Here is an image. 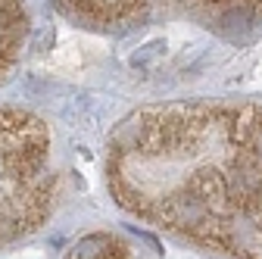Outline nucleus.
I'll use <instances>...</instances> for the list:
<instances>
[{
    "instance_id": "f257e3e1",
    "label": "nucleus",
    "mask_w": 262,
    "mask_h": 259,
    "mask_svg": "<svg viewBox=\"0 0 262 259\" xmlns=\"http://www.w3.org/2000/svg\"><path fill=\"white\" fill-rule=\"evenodd\" d=\"M47 125L22 110L0 106V244L38 231L53 206Z\"/></svg>"
},
{
    "instance_id": "f03ea898",
    "label": "nucleus",
    "mask_w": 262,
    "mask_h": 259,
    "mask_svg": "<svg viewBox=\"0 0 262 259\" xmlns=\"http://www.w3.org/2000/svg\"><path fill=\"white\" fill-rule=\"evenodd\" d=\"M53 7L88 28H116V25H138L150 19L156 10H187L193 16L209 13L222 22H256L262 19V0H53Z\"/></svg>"
},
{
    "instance_id": "7ed1b4c3",
    "label": "nucleus",
    "mask_w": 262,
    "mask_h": 259,
    "mask_svg": "<svg viewBox=\"0 0 262 259\" xmlns=\"http://www.w3.org/2000/svg\"><path fill=\"white\" fill-rule=\"evenodd\" d=\"M28 41V10L25 0H0V81L19 62Z\"/></svg>"
}]
</instances>
